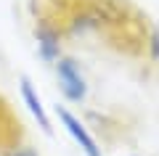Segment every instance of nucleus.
Instances as JSON below:
<instances>
[{"mask_svg":"<svg viewBox=\"0 0 159 156\" xmlns=\"http://www.w3.org/2000/svg\"><path fill=\"white\" fill-rule=\"evenodd\" d=\"M56 77H58V85H61V93L69 100H82L85 98V79H82V74H80L77 64L72 58H58Z\"/></svg>","mask_w":159,"mask_h":156,"instance_id":"f257e3e1","label":"nucleus"},{"mask_svg":"<svg viewBox=\"0 0 159 156\" xmlns=\"http://www.w3.org/2000/svg\"><path fill=\"white\" fill-rule=\"evenodd\" d=\"M58 119H61L64 130H66V132L74 138V143L82 148V154H85V156H101V151H98V145H96V140H93V135L85 130V124L80 122L74 114H69L66 109H58Z\"/></svg>","mask_w":159,"mask_h":156,"instance_id":"f03ea898","label":"nucleus"},{"mask_svg":"<svg viewBox=\"0 0 159 156\" xmlns=\"http://www.w3.org/2000/svg\"><path fill=\"white\" fill-rule=\"evenodd\" d=\"M21 95H24V103H27L29 111H32V117L40 122V127L45 130V132H51V119H48L45 109H43V100H40V95L34 93V87H32L29 79H21Z\"/></svg>","mask_w":159,"mask_h":156,"instance_id":"7ed1b4c3","label":"nucleus"},{"mask_svg":"<svg viewBox=\"0 0 159 156\" xmlns=\"http://www.w3.org/2000/svg\"><path fill=\"white\" fill-rule=\"evenodd\" d=\"M37 48L43 53V58L48 61H56L58 58V34L48 27H40L37 29Z\"/></svg>","mask_w":159,"mask_h":156,"instance_id":"20e7f679","label":"nucleus"},{"mask_svg":"<svg viewBox=\"0 0 159 156\" xmlns=\"http://www.w3.org/2000/svg\"><path fill=\"white\" fill-rule=\"evenodd\" d=\"M11 156H37V154H34L32 148H19V151H13Z\"/></svg>","mask_w":159,"mask_h":156,"instance_id":"39448f33","label":"nucleus"}]
</instances>
